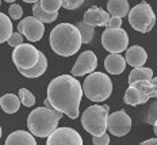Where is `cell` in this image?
Segmentation results:
<instances>
[{
	"mask_svg": "<svg viewBox=\"0 0 157 145\" xmlns=\"http://www.w3.org/2000/svg\"><path fill=\"white\" fill-rule=\"evenodd\" d=\"M19 98H21L22 104L26 107H33L35 104L34 95H33L29 90H26V88H21V90H19Z\"/></svg>",
	"mask_w": 157,
	"mask_h": 145,
	"instance_id": "4316f807",
	"label": "cell"
},
{
	"mask_svg": "<svg viewBox=\"0 0 157 145\" xmlns=\"http://www.w3.org/2000/svg\"><path fill=\"white\" fill-rule=\"evenodd\" d=\"M48 145H83V138L72 127H57L46 141Z\"/></svg>",
	"mask_w": 157,
	"mask_h": 145,
	"instance_id": "8fae6325",
	"label": "cell"
},
{
	"mask_svg": "<svg viewBox=\"0 0 157 145\" xmlns=\"http://www.w3.org/2000/svg\"><path fill=\"white\" fill-rule=\"evenodd\" d=\"M98 67V57L94 52L86 50L83 52L78 58L75 62L73 68H72V75L73 76H84V75H90L95 72Z\"/></svg>",
	"mask_w": 157,
	"mask_h": 145,
	"instance_id": "4fadbf2b",
	"label": "cell"
},
{
	"mask_svg": "<svg viewBox=\"0 0 157 145\" xmlns=\"http://www.w3.org/2000/svg\"><path fill=\"white\" fill-rule=\"evenodd\" d=\"M49 44L56 54L71 57L80 50L83 38L77 26L71 23H60L52 30Z\"/></svg>",
	"mask_w": 157,
	"mask_h": 145,
	"instance_id": "7a4b0ae2",
	"label": "cell"
},
{
	"mask_svg": "<svg viewBox=\"0 0 157 145\" xmlns=\"http://www.w3.org/2000/svg\"><path fill=\"white\" fill-rule=\"evenodd\" d=\"M23 2H26V3H37V2H39V0H23Z\"/></svg>",
	"mask_w": 157,
	"mask_h": 145,
	"instance_id": "836d02e7",
	"label": "cell"
},
{
	"mask_svg": "<svg viewBox=\"0 0 157 145\" xmlns=\"http://www.w3.org/2000/svg\"><path fill=\"white\" fill-rule=\"evenodd\" d=\"M104 68L110 75H121L126 68V58L119 53H111L104 58Z\"/></svg>",
	"mask_w": 157,
	"mask_h": 145,
	"instance_id": "2e32d148",
	"label": "cell"
},
{
	"mask_svg": "<svg viewBox=\"0 0 157 145\" xmlns=\"http://www.w3.org/2000/svg\"><path fill=\"white\" fill-rule=\"evenodd\" d=\"M12 35V23L6 14H0V42H7Z\"/></svg>",
	"mask_w": 157,
	"mask_h": 145,
	"instance_id": "603a6c76",
	"label": "cell"
},
{
	"mask_svg": "<svg viewBox=\"0 0 157 145\" xmlns=\"http://www.w3.org/2000/svg\"><path fill=\"white\" fill-rule=\"evenodd\" d=\"M33 14L37 19H39L41 22L44 23H52L54 22L56 19H57L58 16V12H54V14H50V12H46L44 8H42L41 3L37 2L34 3V6H33Z\"/></svg>",
	"mask_w": 157,
	"mask_h": 145,
	"instance_id": "7402d4cb",
	"label": "cell"
},
{
	"mask_svg": "<svg viewBox=\"0 0 157 145\" xmlns=\"http://www.w3.org/2000/svg\"><path fill=\"white\" fill-rule=\"evenodd\" d=\"M6 145H35L37 141L34 138V134L30 130H16L11 133L4 141Z\"/></svg>",
	"mask_w": 157,
	"mask_h": 145,
	"instance_id": "e0dca14e",
	"label": "cell"
},
{
	"mask_svg": "<svg viewBox=\"0 0 157 145\" xmlns=\"http://www.w3.org/2000/svg\"><path fill=\"white\" fill-rule=\"evenodd\" d=\"M110 115V107L104 106H90L83 111L81 125L92 136H102L107 130V121Z\"/></svg>",
	"mask_w": 157,
	"mask_h": 145,
	"instance_id": "5b68a950",
	"label": "cell"
},
{
	"mask_svg": "<svg viewBox=\"0 0 157 145\" xmlns=\"http://www.w3.org/2000/svg\"><path fill=\"white\" fill-rule=\"evenodd\" d=\"M39 53L41 52L31 44H22L14 48L12 61L19 69H31L39 61Z\"/></svg>",
	"mask_w": 157,
	"mask_h": 145,
	"instance_id": "9c48e42d",
	"label": "cell"
},
{
	"mask_svg": "<svg viewBox=\"0 0 157 145\" xmlns=\"http://www.w3.org/2000/svg\"><path fill=\"white\" fill-rule=\"evenodd\" d=\"M18 31L22 33L30 42H37L44 37L45 26L44 22H41L35 16H27L18 23Z\"/></svg>",
	"mask_w": 157,
	"mask_h": 145,
	"instance_id": "7c38bea8",
	"label": "cell"
},
{
	"mask_svg": "<svg viewBox=\"0 0 157 145\" xmlns=\"http://www.w3.org/2000/svg\"><path fill=\"white\" fill-rule=\"evenodd\" d=\"M129 22L134 30L140 33H149L156 23V15L148 3L142 2L130 10Z\"/></svg>",
	"mask_w": 157,
	"mask_h": 145,
	"instance_id": "52a82bcc",
	"label": "cell"
},
{
	"mask_svg": "<svg viewBox=\"0 0 157 145\" xmlns=\"http://www.w3.org/2000/svg\"><path fill=\"white\" fill-rule=\"evenodd\" d=\"M83 91L80 81L73 75H61L49 83L48 99L53 108L67 114L71 120H76Z\"/></svg>",
	"mask_w": 157,
	"mask_h": 145,
	"instance_id": "6da1fadb",
	"label": "cell"
},
{
	"mask_svg": "<svg viewBox=\"0 0 157 145\" xmlns=\"http://www.w3.org/2000/svg\"><path fill=\"white\" fill-rule=\"evenodd\" d=\"M21 98H18L14 94H6L0 98V106L3 111L7 114H15L21 108Z\"/></svg>",
	"mask_w": 157,
	"mask_h": 145,
	"instance_id": "ffe728a7",
	"label": "cell"
},
{
	"mask_svg": "<svg viewBox=\"0 0 157 145\" xmlns=\"http://www.w3.org/2000/svg\"><path fill=\"white\" fill-rule=\"evenodd\" d=\"M152 79H153V71L150 68H145V67L134 68L129 75V84H133L134 81L138 80H152Z\"/></svg>",
	"mask_w": 157,
	"mask_h": 145,
	"instance_id": "44dd1931",
	"label": "cell"
},
{
	"mask_svg": "<svg viewBox=\"0 0 157 145\" xmlns=\"http://www.w3.org/2000/svg\"><path fill=\"white\" fill-rule=\"evenodd\" d=\"M111 18V15L109 14V11H104L100 7H94L88 8L84 14V22L88 25L94 26V27H100V26H106L109 23Z\"/></svg>",
	"mask_w": 157,
	"mask_h": 145,
	"instance_id": "5bb4252c",
	"label": "cell"
},
{
	"mask_svg": "<svg viewBox=\"0 0 157 145\" xmlns=\"http://www.w3.org/2000/svg\"><path fill=\"white\" fill-rule=\"evenodd\" d=\"M153 127H155V133H156V136H157V121L153 123Z\"/></svg>",
	"mask_w": 157,
	"mask_h": 145,
	"instance_id": "e575fe53",
	"label": "cell"
},
{
	"mask_svg": "<svg viewBox=\"0 0 157 145\" xmlns=\"http://www.w3.org/2000/svg\"><path fill=\"white\" fill-rule=\"evenodd\" d=\"M150 98H157V85L152 80H138L129 84L123 100L130 106H138L146 103Z\"/></svg>",
	"mask_w": 157,
	"mask_h": 145,
	"instance_id": "8992f818",
	"label": "cell"
},
{
	"mask_svg": "<svg viewBox=\"0 0 157 145\" xmlns=\"http://www.w3.org/2000/svg\"><path fill=\"white\" fill-rule=\"evenodd\" d=\"M107 11L111 16H118V18H125L129 15L130 8L127 0H109L107 3Z\"/></svg>",
	"mask_w": 157,
	"mask_h": 145,
	"instance_id": "ac0fdd59",
	"label": "cell"
},
{
	"mask_svg": "<svg viewBox=\"0 0 157 145\" xmlns=\"http://www.w3.org/2000/svg\"><path fill=\"white\" fill-rule=\"evenodd\" d=\"M46 69H48V60L44 53H39V61L37 62L35 67H33L31 69H19L18 68V71L21 72L22 76H26L29 79H34V77L42 76Z\"/></svg>",
	"mask_w": 157,
	"mask_h": 145,
	"instance_id": "d6986e66",
	"label": "cell"
},
{
	"mask_svg": "<svg viewBox=\"0 0 157 145\" xmlns=\"http://www.w3.org/2000/svg\"><path fill=\"white\" fill-rule=\"evenodd\" d=\"M4 2H6V3H14L15 0H4Z\"/></svg>",
	"mask_w": 157,
	"mask_h": 145,
	"instance_id": "8d00e7d4",
	"label": "cell"
},
{
	"mask_svg": "<svg viewBox=\"0 0 157 145\" xmlns=\"http://www.w3.org/2000/svg\"><path fill=\"white\" fill-rule=\"evenodd\" d=\"M92 144L94 145H109L110 144V137L107 133L102 136H92Z\"/></svg>",
	"mask_w": 157,
	"mask_h": 145,
	"instance_id": "4dcf8cb0",
	"label": "cell"
},
{
	"mask_svg": "<svg viewBox=\"0 0 157 145\" xmlns=\"http://www.w3.org/2000/svg\"><path fill=\"white\" fill-rule=\"evenodd\" d=\"M141 145H157V138H150V140L142 141Z\"/></svg>",
	"mask_w": 157,
	"mask_h": 145,
	"instance_id": "d6a6232c",
	"label": "cell"
},
{
	"mask_svg": "<svg viewBox=\"0 0 157 145\" xmlns=\"http://www.w3.org/2000/svg\"><path fill=\"white\" fill-rule=\"evenodd\" d=\"M107 129L115 137H123L132 129V118L123 110L115 111L109 115L107 121Z\"/></svg>",
	"mask_w": 157,
	"mask_h": 145,
	"instance_id": "30bf717a",
	"label": "cell"
},
{
	"mask_svg": "<svg viewBox=\"0 0 157 145\" xmlns=\"http://www.w3.org/2000/svg\"><path fill=\"white\" fill-rule=\"evenodd\" d=\"M148 60V54H146L145 49L142 46L134 45L126 50V62L133 68H140L145 65Z\"/></svg>",
	"mask_w": 157,
	"mask_h": 145,
	"instance_id": "9a60e30c",
	"label": "cell"
},
{
	"mask_svg": "<svg viewBox=\"0 0 157 145\" xmlns=\"http://www.w3.org/2000/svg\"><path fill=\"white\" fill-rule=\"evenodd\" d=\"M152 81H153V83H155V84L157 85V76H156V77H153V79H152Z\"/></svg>",
	"mask_w": 157,
	"mask_h": 145,
	"instance_id": "d590c367",
	"label": "cell"
},
{
	"mask_svg": "<svg viewBox=\"0 0 157 145\" xmlns=\"http://www.w3.org/2000/svg\"><path fill=\"white\" fill-rule=\"evenodd\" d=\"M8 14H10V18L14 19V21H19L23 15V11H22V7L19 4H12L8 10Z\"/></svg>",
	"mask_w": 157,
	"mask_h": 145,
	"instance_id": "f1b7e54d",
	"label": "cell"
},
{
	"mask_svg": "<svg viewBox=\"0 0 157 145\" xmlns=\"http://www.w3.org/2000/svg\"><path fill=\"white\" fill-rule=\"evenodd\" d=\"M61 111L56 108L38 107L34 108L27 118V127L35 137L48 138L57 129L60 120H63Z\"/></svg>",
	"mask_w": 157,
	"mask_h": 145,
	"instance_id": "3957f363",
	"label": "cell"
},
{
	"mask_svg": "<svg viewBox=\"0 0 157 145\" xmlns=\"http://www.w3.org/2000/svg\"><path fill=\"white\" fill-rule=\"evenodd\" d=\"M121 26H122V18L111 16L109 23L106 25V29H121Z\"/></svg>",
	"mask_w": 157,
	"mask_h": 145,
	"instance_id": "1f68e13d",
	"label": "cell"
},
{
	"mask_svg": "<svg viewBox=\"0 0 157 145\" xmlns=\"http://www.w3.org/2000/svg\"><path fill=\"white\" fill-rule=\"evenodd\" d=\"M144 121L148 125H153L157 121V100L150 103L149 108L144 114Z\"/></svg>",
	"mask_w": 157,
	"mask_h": 145,
	"instance_id": "484cf974",
	"label": "cell"
},
{
	"mask_svg": "<svg viewBox=\"0 0 157 145\" xmlns=\"http://www.w3.org/2000/svg\"><path fill=\"white\" fill-rule=\"evenodd\" d=\"M39 3H41L42 8L50 14L58 12V10L63 7V0H39Z\"/></svg>",
	"mask_w": 157,
	"mask_h": 145,
	"instance_id": "d4e9b609",
	"label": "cell"
},
{
	"mask_svg": "<svg viewBox=\"0 0 157 145\" xmlns=\"http://www.w3.org/2000/svg\"><path fill=\"white\" fill-rule=\"evenodd\" d=\"M102 45L110 53H122L129 46V35L123 29H106L102 34Z\"/></svg>",
	"mask_w": 157,
	"mask_h": 145,
	"instance_id": "ba28073f",
	"label": "cell"
},
{
	"mask_svg": "<svg viewBox=\"0 0 157 145\" xmlns=\"http://www.w3.org/2000/svg\"><path fill=\"white\" fill-rule=\"evenodd\" d=\"M84 2L86 0H63V7L67 10H76L83 6Z\"/></svg>",
	"mask_w": 157,
	"mask_h": 145,
	"instance_id": "f546056e",
	"label": "cell"
},
{
	"mask_svg": "<svg viewBox=\"0 0 157 145\" xmlns=\"http://www.w3.org/2000/svg\"><path fill=\"white\" fill-rule=\"evenodd\" d=\"M86 96L94 102H104L113 92L111 79L103 72H92L86 77L83 84Z\"/></svg>",
	"mask_w": 157,
	"mask_h": 145,
	"instance_id": "277c9868",
	"label": "cell"
},
{
	"mask_svg": "<svg viewBox=\"0 0 157 145\" xmlns=\"http://www.w3.org/2000/svg\"><path fill=\"white\" fill-rule=\"evenodd\" d=\"M76 26H77L78 30H80L81 38H83V44H90L95 37L94 26L88 25V23H86V22H78Z\"/></svg>",
	"mask_w": 157,
	"mask_h": 145,
	"instance_id": "cb8c5ba5",
	"label": "cell"
},
{
	"mask_svg": "<svg viewBox=\"0 0 157 145\" xmlns=\"http://www.w3.org/2000/svg\"><path fill=\"white\" fill-rule=\"evenodd\" d=\"M23 37L25 35L22 34V33H12V35L10 37V39L7 41V44L10 46H12V48H16V46H19V45H22L23 44Z\"/></svg>",
	"mask_w": 157,
	"mask_h": 145,
	"instance_id": "83f0119b",
	"label": "cell"
}]
</instances>
